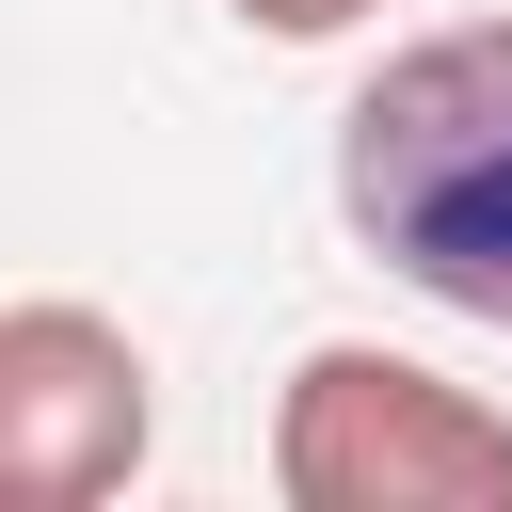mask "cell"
<instances>
[{"label":"cell","mask_w":512,"mask_h":512,"mask_svg":"<svg viewBox=\"0 0 512 512\" xmlns=\"http://www.w3.org/2000/svg\"><path fill=\"white\" fill-rule=\"evenodd\" d=\"M336 224L416 304L512 336V16L384 48V80L336 112Z\"/></svg>","instance_id":"6da1fadb"},{"label":"cell","mask_w":512,"mask_h":512,"mask_svg":"<svg viewBox=\"0 0 512 512\" xmlns=\"http://www.w3.org/2000/svg\"><path fill=\"white\" fill-rule=\"evenodd\" d=\"M288 512H512V416L384 336H320L272 400Z\"/></svg>","instance_id":"7a4b0ae2"},{"label":"cell","mask_w":512,"mask_h":512,"mask_svg":"<svg viewBox=\"0 0 512 512\" xmlns=\"http://www.w3.org/2000/svg\"><path fill=\"white\" fill-rule=\"evenodd\" d=\"M144 432H160V400H144L128 320H96V304H64V288L0 304V480H16L32 512L128 496V480H144Z\"/></svg>","instance_id":"3957f363"},{"label":"cell","mask_w":512,"mask_h":512,"mask_svg":"<svg viewBox=\"0 0 512 512\" xmlns=\"http://www.w3.org/2000/svg\"><path fill=\"white\" fill-rule=\"evenodd\" d=\"M240 32H272V48H336L352 16H384V0H224Z\"/></svg>","instance_id":"277c9868"}]
</instances>
